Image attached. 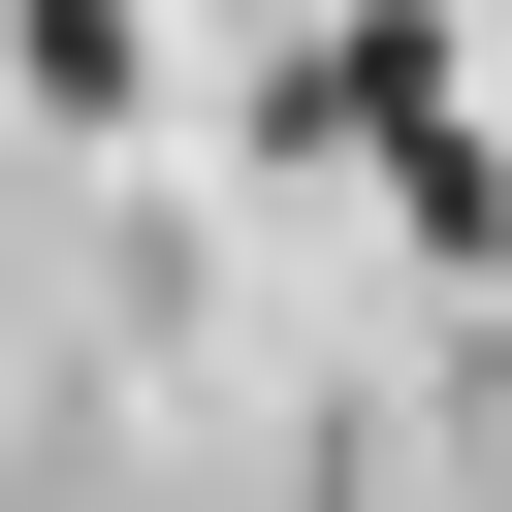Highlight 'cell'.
Returning a JSON list of instances; mask_svg holds the SVG:
<instances>
[{"instance_id":"1","label":"cell","mask_w":512,"mask_h":512,"mask_svg":"<svg viewBox=\"0 0 512 512\" xmlns=\"http://www.w3.org/2000/svg\"><path fill=\"white\" fill-rule=\"evenodd\" d=\"M320 128H352L448 256H512V160H480V96H448V32H416V0H352V32H320Z\"/></svg>"}]
</instances>
